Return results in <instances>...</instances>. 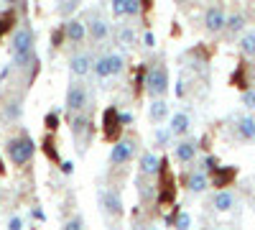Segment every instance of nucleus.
Returning a JSON list of instances; mask_svg holds the SVG:
<instances>
[{
    "instance_id": "nucleus-1",
    "label": "nucleus",
    "mask_w": 255,
    "mask_h": 230,
    "mask_svg": "<svg viewBox=\"0 0 255 230\" xmlns=\"http://www.w3.org/2000/svg\"><path fill=\"white\" fill-rule=\"evenodd\" d=\"M33 44H36V36L31 31V26H18L10 36V54H13V67L15 69H28L33 64H38L36 59V51H33Z\"/></svg>"
},
{
    "instance_id": "nucleus-2",
    "label": "nucleus",
    "mask_w": 255,
    "mask_h": 230,
    "mask_svg": "<svg viewBox=\"0 0 255 230\" xmlns=\"http://www.w3.org/2000/svg\"><path fill=\"white\" fill-rule=\"evenodd\" d=\"M5 151H8V159L15 164V166H23L33 159L36 154V146L28 136H20V138H10L8 146H5Z\"/></svg>"
},
{
    "instance_id": "nucleus-3",
    "label": "nucleus",
    "mask_w": 255,
    "mask_h": 230,
    "mask_svg": "<svg viewBox=\"0 0 255 230\" xmlns=\"http://www.w3.org/2000/svg\"><path fill=\"white\" fill-rule=\"evenodd\" d=\"M145 90L151 97H163L168 90V72L163 64H153L145 72Z\"/></svg>"
},
{
    "instance_id": "nucleus-4",
    "label": "nucleus",
    "mask_w": 255,
    "mask_h": 230,
    "mask_svg": "<svg viewBox=\"0 0 255 230\" xmlns=\"http://www.w3.org/2000/svg\"><path fill=\"white\" fill-rule=\"evenodd\" d=\"M67 110L74 115V113H84V108L90 105V92H87V87L82 85V82H72V85L67 87Z\"/></svg>"
},
{
    "instance_id": "nucleus-5",
    "label": "nucleus",
    "mask_w": 255,
    "mask_h": 230,
    "mask_svg": "<svg viewBox=\"0 0 255 230\" xmlns=\"http://www.w3.org/2000/svg\"><path fill=\"white\" fill-rule=\"evenodd\" d=\"M87 33H90V38L92 41H97V44H102V41H108L110 38V23H108V18L105 15H100V13H90L87 15Z\"/></svg>"
},
{
    "instance_id": "nucleus-6",
    "label": "nucleus",
    "mask_w": 255,
    "mask_h": 230,
    "mask_svg": "<svg viewBox=\"0 0 255 230\" xmlns=\"http://www.w3.org/2000/svg\"><path fill=\"white\" fill-rule=\"evenodd\" d=\"M225 23H227L225 5H222V3H212V5L204 10V28H207V33H220V31H225Z\"/></svg>"
},
{
    "instance_id": "nucleus-7",
    "label": "nucleus",
    "mask_w": 255,
    "mask_h": 230,
    "mask_svg": "<svg viewBox=\"0 0 255 230\" xmlns=\"http://www.w3.org/2000/svg\"><path fill=\"white\" fill-rule=\"evenodd\" d=\"M135 156V141L133 138H120L115 146H113V151H110V164L113 166H123L128 164Z\"/></svg>"
},
{
    "instance_id": "nucleus-8",
    "label": "nucleus",
    "mask_w": 255,
    "mask_h": 230,
    "mask_svg": "<svg viewBox=\"0 0 255 230\" xmlns=\"http://www.w3.org/2000/svg\"><path fill=\"white\" fill-rule=\"evenodd\" d=\"M100 202H102V210L105 215H110V218H120L123 215V200L115 190H102L100 192Z\"/></svg>"
},
{
    "instance_id": "nucleus-9",
    "label": "nucleus",
    "mask_w": 255,
    "mask_h": 230,
    "mask_svg": "<svg viewBox=\"0 0 255 230\" xmlns=\"http://www.w3.org/2000/svg\"><path fill=\"white\" fill-rule=\"evenodd\" d=\"M64 36H67L72 44H82L84 38H87V23H84L82 18H67V23H64Z\"/></svg>"
},
{
    "instance_id": "nucleus-10",
    "label": "nucleus",
    "mask_w": 255,
    "mask_h": 230,
    "mask_svg": "<svg viewBox=\"0 0 255 230\" xmlns=\"http://www.w3.org/2000/svg\"><path fill=\"white\" fill-rule=\"evenodd\" d=\"M235 205H238V197L232 190H220L212 197V207H215L217 213H230V210H235Z\"/></svg>"
},
{
    "instance_id": "nucleus-11",
    "label": "nucleus",
    "mask_w": 255,
    "mask_h": 230,
    "mask_svg": "<svg viewBox=\"0 0 255 230\" xmlns=\"http://www.w3.org/2000/svg\"><path fill=\"white\" fill-rule=\"evenodd\" d=\"M69 69H72V74H74L77 79L87 77V74L92 72V56H90V54H77V56H72V59H69Z\"/></svg>"
},
{
    "instance_id": "nucleus-12",
    "label": "nucleus",
    "mask_w": 255,
    "mask_h": 230,
    "mask_svg": "<svg viewBox=\"0 0 255 230\" xmlns=\"http://www.w3.org/2000/svg\"><path fill=\"white\" fill-rule=\"evenodd\" d=\"M174 159L179 164H191L197 159V143L194 141H179L174 146Z\"/></svg>"
},
{
    "instance_id": "nucleus-13",
    "label": "nucleus",
    "mask_w": 255,
    "mask_h": 230,
    "mask_svg": "<svg viewBox=\"0 0 255 230\" xmlns=\"http://www.w3.org/2000/svg\"><path fill=\"white\" fill-rule=\"evenodd\" d=\"M186 190H189L191 195H202V192H207V190H209V177H207V172H204V169L191 172L189 179H186Z\"/></svg>"
},
{
    "instance_id": "nucleus-14",
    "label": "nucleus",
    "mask_w": 255,
    "mask_h": 230,
    "mask_svg": "<svg viewBox=\"0 0 255 230\" xmlns=\"http://www.w3.org/2000/svg\"><path fill=\"white\" fill-rule=\"evenodd\" d=\"M168 131H171L176 138L186 136V133L191 131V118H189L186 113H174L171 120H168Z\"/></svg>"
},
{
    "instance_id": "nucleus-15",
    "label": "nucleus",
    "mask_w": 255,
    "mask_h": 230,
    "mask_svg": "<svg viewBox=\"0 0 255 230\" xmlns=\"http://www.w3.org/2000/svg\"><path fill=\"white\" fill-rule=\"evenodd\" d=\"M138 169H140L143 177H156V174L161 172V159H158L156 154H151V151H145V154L140 156Z\"/></svg>"
},
{
    "instance_id": "nucleus-16",
    "label": "nucleus",
    "mask_w": 255,
    "mask_h": 230,
    "mask_svg": "<svg viewBox=\"0 0 255 230\" xmlns=\"http://www.w3.org/2000/svg\"><path fill=\"white\" fill-rule=\"evenodd\" d=\"M245 23H248V20H245V13L235 10L232 15H227V23H225V33L235 38V36H240V33L245 31Z\"/></svg>"
},
{
    "instance_id": "nucleus-17",
    "label": "nucleus",
    "mask_w": 255,
    "mask_h": 230,
    "mask_svg": "<svg viewBox=\"0 0 255 230\" xmlns=\"http://www.w3.org/2000/svg\"><path fill=\"white\" fill-rule=\"evenodd\" d=\"M238 46H240V54L243 56L255 59V31H243L238 36Z\"/></svg>"
},
{
    "instance_id": "nucleus-18",
    "label": "nucleus",
    "mask_w": 255,
    "mask_h": 230,
    "mask_svg": "<svg viewBox=\"0 0 255 230\" xmlns=\"http://www.w3.org/2000/svg\"><path fill=\"white\" fill-rule=\"evenodd\" d=\"M148 115H151L153 123H163L166 115H168V102H166L163 97H156L151 105H148Z\"/></svg>"
},
{
    "instance_id": "nucleus-19",
    "label": "nucleus",
    "mask_w": 255,
    "mask_h": 230,
    "mask_svg": "<svg viewBox=\"0 0 255 230\" xmlns=\"http://www.w3.org/2000/svg\"><path fill=\"white\" fill-rule=\"evenodd\" d=\"M238 136L240 141H255V118L245 115L238 120Z\"/></svg>"
},
{
    "instance_id": "nucleus-20",
    "label": "nucleus",
    "mask_w": 255,
    "mask_h": 230,
    "mask_svg": "<svg viewBox=\"0 0 255 230\" xmlns=\"http://www.w3.org/2000/svg\"><path fill=\"white\" fill-rule=\"evenodd\" d=\"M92 72H95L100 79L113 77V72H110V56H108V54H102V56L92 59Z\"/></svg>"
},
{
    "instance_id": "nucleus-21",
    "label": "nucleus",
    "mask_w": 255,
    "mask_h": 230,
    "mask_svg": "<svg viewBox=\"0 0 255 230\" xmlns=\"http://www.w3.org/2000/svg\"><path fill=\"white\" fill-rule=\"evenodd\" d=\"M135 31L130 28V26H120L118 28V44L123 46V49H130V46H135Z\"/></svg>"
},
{
    "instance_id": "nucleus-22",
    "label": "nucleus",
    "mask_w": 255,
    "mask_h": 230,
    "mask_svg": "<svg viewBox=\"0 0 255 230\" xmlns=\"http://www.w3.org/2000/svg\"><path fill=\"white\" fill-rule=\"evenodd\" d=\"M87 131H90L87 115H84V113H74V118H72V133H74V136H84Z\"/></svg>"
},
{
    "instance_id": "nucleus-23",
    "label": "nucleus",
    "mask_w": 255,
    "mask_h": 230,
    "mask_svg": "<svg viewBox=\"0 0 255 230\" xmlns=\"http://www.w3.org/2000/svg\"><path fill=\"white\" fill-rule=\"evenodd\" d=\"M5 120L8 123H13V120H20V115H23V105H20V100H15V102H8V108H5Z\"/></svg>"
},
{
    "instance_id": "nucleus-24",
    "label": "nucleus",
    "mask_w": 255,
    "mask_h": 230,
    "mask_svg": "<svg viewBox=\"0 0 255 230\" xmlns=\"http://www.w3.org/2000/svg\"><path fill=\"white\" fill-rule=\"evenodd\" d=\"M108 56H110V72H113V74H120V72L125 69V56L118 54V51H113V54H108Z\"/></svg>"
},
{
    "instance_id": "nucleus-25",
    "label": "nucleus",
    "mask_w": 255,
    "mask_h": 230,
    "mask_svg": "<svg viewBox=\"0 0 255 230\" xmlns=\"http://www.w3.org/2000/svg\"><path fill=\"white\" fill-rule=\"evenodd\" d=\"M153 136H156V143H158V146H168V141L174 138V133L168 131V128H161V123H158V128H156Z\"/></svg>"
},
{
    "instance_id": "nucleus-26",
    "label": "nucleus",
    "mask_w": 255,
    "mask_h": 230,
    "mask_svg": "<svg viewBox=\"0 0 255 230\" xmlns=\"http://www.w3.org/2000/svg\"><path fill=\"white\" fill-rule=\"evenodd\" d=\"M125 15L128 18H138L140 15V0H125Z\"/></svg>"
},
{
    "instance_id": "nucleus-27",
    "label": "nucleus",
    "mask_w": 255,
    "mask_h": 230,
    "mask_svg": "<svg viewBox=\"0 0 255 230\" xmlns=\"http://www.w3.org/2000/svg\"><path fill=\"white\" fill-rule=\"evenodd\" d=\"M240 102H243V108L255 110V90H245V92H243V97H240Z\"/></svg>"
},
{
    "instance_id": "nucleus-28",
    "label": "nucleus",
    "mask_w": 255,
    "mask_h": 230,
    "mask_svg": "<svg viewBox=\"0 0 255 230\" xmlns=\"http://www.w3.org/2000/svg\"><path fill=\"white\" fill-rule=\"evenodd\" d=\"M110 10L115 18H125V0H110Z\"/></svg>"
},
{
    "instance_id": "nucleus-29",
    "label": "nucleus",
    "mask_w": 255,
    "mask_h": 230,
    "mask_svg": "<svg viewBox=\"0 0 255 230\" xmlns=\"http://www.w3.org/2000/svg\"><path fill=\"white\" fill-rule=\"evenodd\" d=\"M64 228H67V230H79V228H84V218H69L67 223H64Z\"/></svg>"
},
{
    "instance_id": "nucleus-30",
    "label": "nucleus",
    "mask_w": 255,
    "mask_h": 230,
    "mask_svg": "<svg viewBox=\"0 0 255 230\" xmlns=\"http://www.w3.org/2000/svg\"><path fill=\"white\" fill-rule=\"evenodd\" d=\"M174 223H176V228H191V218H189V213H179Z\"/></svg>"
},
{
    "instance_id": "nucleus-31",
    "label": "nucleus",
    "mask_w": 255,
    "mask_h": 230,
    "mask_svg": "<svg viewBox=\"0 0 255 230\" xmlns=\"http://www.w3.org/2000/svg\"><path fill=\"white\" fill-rule=\"evenodd\" d=\"M140 187V197L143 200H151L153 197V184H138Z\"/></svg>"
},
{
    "instance_id": "nucleus-32",
    "label": "nucleus",
    "mask_w": 255,
    "mask_h": 230,
    "mask_svg": "<svg viewBox=\"0 0 255 230\" xmlns=\"http://www.w3.org/2000/svg\"><path fill=\"white\" fill-rule=\"evenodd\" d=\"M8 228H10V230H20V228H23V220H20L18 215H13V218L8 220Z\"/></svg>"
},
{
    "instance_id": "nucleus-33",
    "label": "nucleus",
    "mask_w": 255,
    "mask_h": 230,
    "mask_svg": "<svg viewBox=\"0 0 255 230\" xmlns=\"http://www.w3.org/2000/svg\"><path fill=\"white\" fill-rule=\"evenodd\" d=\"M184 95H186V82L179 79V82H176V97H184Z\"/></svg>"
},
{
    "instance_id": "nucleus-34",
    "label": "nucleus",
    "mask_w": 255,
    "mask_h": 230,
    "mask_svg": "<svg viewBox=\"0 0 255 230\" xmlns=\"http://www.w3.org/2000/svg\"><path fill=\"white\" fill-rule=\"evenodd\" d=\"M72 169H74L72 161H64V164H61V172H64V174H72Z\"/></svg>"
},
{
    "instance_id": "nucleus-35",
    "label": "nucleus",
    "mask_w": 255,
    "mask_h": 230,
    "mask_svg": "<svg viewBox=\"0 0 255 230\" xmlns=\"http://www.w3.org/2000/svg\"><path fill=\"white\" fill-rule=\"evenodd\" d=\"M118 120H120V123H130V120H133V115H130V113H120V115H118Z\"/></svg>"
},
{
    "instance_id": "nucleus-36",
    "label": "nucleus",
    "mask_w": 255,
    "mask_h": 230,
    "mask_svg": "<svg viewBox=\"0 0 255 230\" xmlns=\"http://www.w3.org/2000/svg\"><path fill=\"white\" fill-rule=\"evenodd\" d=\"M143 41H145V46H153V41H156V38H153V33H145Z\"/></svg>"
},
{
    "instance_id": "nucleus-37",
    "label": "nucleus",
    "mask_w": 255,
    "mask_h": 230,
    "mask_svg": "<svg viewBox=\"0 0 255 230\" xmlns=\"http://www.w3.org/2000/svg\"><path fill=\"white\" fill-rule=\"evenodd\" d=\"M33 218H36V220H44L46 215H44V213H41V210H33Z\"/></svg>"
},
{
    "instance_id": "nucleus-38",
    "label": "nucleus",
    "mask_w": 255,
    "mask_h": 230,
    "mask_svg": "<svg viewBox=\"0 0 255 230\" xmlns=\"http://www.w3.org/2000/svg\"><path fill=\"white\" fill-rule=\"evenodd\" d=\"M5 3H8V5H15V3H20V0H5Z\"/></svg>"
},
{
    "instance_id": "nucleus-39",
    "label": "nucleus",
    "mask_w": 255,
    "mask_h": 230,
    "mask_svg": "<svg viewBox=\"0 0 255 230\" xmlns=\"http://www.w3.org/2000/svg\"><path fill=\"white\" fill-rule=\"evenodd\" d=\"M253 77H255V64H253Z\"/></svg>"
}]
</instances>
